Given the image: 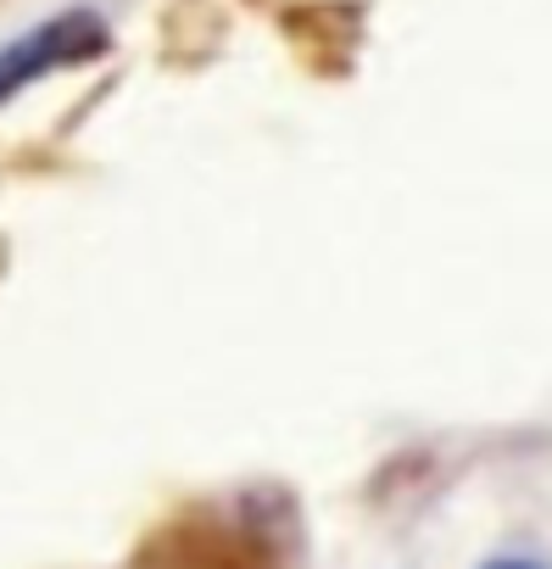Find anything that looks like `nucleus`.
I'll use <instances>...</instances> for the list:
<instances>
[{
	"instance_id": "obj_1",
	"label": "nucleus",
	"mask_w": 552,
	"mask_h": 569,
	"mask_svg": "<svg viewBox=\"0 0 552 569\" xmlns=\"http://www.w3.org/2000/svg\"><path fill=\"white\" fill-rule=\"evenodd\" d=\"M96 46H101V34H96L84 18H62V23H51V29L18 40L12 51H0V96H12L18 84H29V79H40V73H51V68H62V62L96 51Z\"/></svg>"
},
{
	"instance_id": "obj_2",
	"label": "nucleus",
	"mask_w": 552,
	"mask_h": 569,
	"mask_svg": "<svg viewBox=\"0 0 552 569\" xmlns=\"http://www.w3.org/2000/svg\"><path fill=\"white\" fill-rule=\"evenodd\" d=\"M485 569H535V563H524V558H502V563H485Z\"/></svg>"
}]
</instances>
